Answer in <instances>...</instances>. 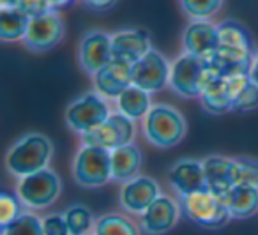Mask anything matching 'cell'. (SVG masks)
I'll return each instance as SVG.
<instances>
[{
  "instance_id": "obj_1",
  "label": "cell",
  "mask_w": 258,
  "mask_h": 235,
  "mask_svg": "<svg viewBox=\"0 0 258 235\" xmlns=\"http://www.w3.org/2000/svg\"><path fill=\"white\" fill-rule=\"evenodd\" d=\"M53 157V142L43 133H27L6 154V168L13 177H27L44 170Z\"/></svg>"
},
{
  "instance_id": "obj_2",
  "label": "cell",
  "mask_w": 258,
  "mask_h": 235,
  "mask_svg": "<svg viewBox=\"0 0 258 235\" xmlns=\"http://www.w3.org/2000/svg\"><path fill=\"white\" fill-rule=\"evenodd\" d=\"M186 131L187 124L184 115L166 103L152 104L151 111L144 119L145 140L158 149L177 147L184 140Z\"/></svg>"
},
{
  "instance_id": "obj_3",
  "label": "cell",
  "mask_w": 258,
  "mask_h": 235,
  "mask_svg": "<svg viewBox=\"0 0 258 235\" xmlns=\"http://www.w3.org/2000/svg\"><path fill=\"white\" fill-rule=\"evenodd\" d=\"M73 179L78 186L96 189L111 181V152L94 145H85L73 159Z\"/></svg>"
},
{
  "instance_id": "obj_4",
  "label": "cell",
  "mask_w": 258,
  "mask_h": 235,
  "mask_svg": "<svg viewBox=\"0 0 258 235\" xmlns=\"http://www.w3.org/2000/svg\"><path fill=\"white\" fill-rule=\"evenodd\" d=\"M209 78V62L184 51L172 61L168 87L184 99H200Z\"/></svg>"
},
{
  "instance_id": "obj_5",
  "label": "cell",
  "mask_w": 258,
  "mask_h": 235,
  "mask_svg": "<svg viewBox=\"0 0 258 235\" xmlns=\"http://www.w3.org/2000/svg\"><path fill=\"white\" fill-rule=\"evenodd\" d=\"M182 214L187 221L209 230H221L232 219V214L226 209L225 202L219 196L212 195L209 189L193 193L179 198Z\"/></svg>"
},
{
  "instance_id": "obj_6",
  "label": "cell",
  "mask_w": 258,
  "mask_h": 235,
  "mask_svg": "<svg viewBox=\"0 0 258 235\" xmlns=\"http://www.w3.org/2000/svg\"><path fill=\"white\" fill-rule=\"evenodd\" d=\"M110 113L111 110L106 97H103L96 90H90V92L82 94L68 104L66 124L73 133L83 136L103 124L110 117Z\"/></svg>"
},
{
  "instance_id": "obj_7",
  "label": "cell",
  "mask_w": 258,
  "mask_h": 235,
  "mask_svg": "<svg viewBox=\"0 0 258 235\" xmlns=\"http://www.w3.org/2000/svg\"><path fill=\"white\" fill-rule=\"evenodd\" d=\"M60 177L50 168H44L20 179L16 186V195L27 209L43 210L57 202V198L60 196Z\"/></svg>"
},
{
  "instance_id": "obj_8",
  "label": "cell",
  "mask_w": 258,
  "mask_h": 235,
  "mask_svg": "<svg viewBox=\"0 0 258 235\" xmlns=\"http://www.w3.org/2000/svg\"><path fill=\"white\" fill-rule=\"evenodd\" d=\"M135 136H137V124L133 119L125 117L120 111H111L103 124L80 138L85 145L101 147L111 152L118 147L135 143Z\"/></svg>"
},
{
  "instance_id": "obj_9",
  "label": "cell",
  "mask_w": 258,
  "mask_h": 235,
  "mask_svg": "<svg viewBox=\"0 0 258 235\" xmlns=\"http://www.w3.org/2000/svg\"><path fill=\"white\" fill-rule=\"evenodd\" d=\"M247 82H249V75L223 78V76H214L209 71L207 83L200 96L204 110L211 115H225L226 111H232L235 96Z\"/></svg>"
},
{
  "instance_id": "obj_10",
  "label": "cell",
  "mask_w": 258,
  "mask_h": 235,
  "mask_svg": "<svg viewBox=\"0 0 258 235\" xmlns=\"http://www.w3.org/2000/svg\"><path fill=\"white\" fill-rule=\"evenodd\" d=\"M170 69L172 62L156 48H152L145 57L133 64L131 76H133V85L147 90V92H159L170 82Z\"/></svg>"
},
{
  "instance_id": "obj_11",
  "label": "cell",
  "mask_w": 258,
  "mask_h": 235,
  "mask_svg": "<svg viewBox=\"0 0 258 235\" xmlns=\"http://www.w3.org/2000/svg\"><path fill=\"white\" fill-rule=\"evenodd\" d=\"M182 48L186 53L211 61L221 46L219 29L211 20H189L182 30Z\"/></svg>"
},
{
  "instance_id": "obj_12",
  "label": "cell",
  "mask_w": 258,
  "mask_h": 235,
  "mask_svg": "<svg viewBox=\"0 0 258 235\" xmlns=\"http://www.w3.org/2000/svg\"><path fill=\"white\" fill-rule=\"evenodd\" d=\"M64 20L60 18V15L57 11H50L46 15L30 20V25L25 34L23 44L29 50L43 53V51H50L51 48L57 46L64 39Z\"/></svg>"
},
{
  "instance_id": "obj_13",
  "label": "cell",
  "mask_w": 258,
  "mask_h": 235,
  "mask_svg": "<svg viewBox=\"0 0 258 235\" xmlns=\"http://www.w3.org/2000/svg\"><path fill=\"white\" fill-rule=\"evenodd\" d=\"M113 58L111 51V34L104 30H89L80 39L78 44V62L80 68L87 75L94 76L99 69H103Z\"/></svg>"
},
{
  "instance_id": "obj_14",
  "label": "cell",
  "mask_w": 258,
  "mask_h": 235,
  "mask_svg": "<svg viewBox=\"0 0 258 235\" xmlns=\"http://www.w3.org/2000/svg\"><path fill=\"white\" fill-rule=\"evenodd\" d=\"M166 181H168L170 188L173 189V193L179 198L204 191V189H207L204 161L193 159V157H182V159L175 161L168 168Z\"/></svg>"
},
{
  "instance_id": "obj_15",
  "label": "cell",
  "mask_w": 258,
  "mask_h": 235,
  "mask_svg": "<svg viewBox=\"0 0 258 235\" xmlns=\"http://www.w3.org/2000/svg\"><path fill=\"white\" fill-rule=\"evenodd\" d=\"M158 196H161V188L158 182L149 175H137L120 186L118 203L127 214L142 216Z\"/></svg>"
},
{
  "instance_id": "obj_16",
  "label": "cell",
  "mask_w": 258,
  "mask_h": 235,
  "mask_svg": "<svg viewBox=\"0 0 258 235\" xmlns=\"http://www.w3.org/2000/svg\"><path fill=\"white\" fill-rule=\"evenodd\" d=\"M180 216V202L173 200L172 196L161 195L140 216V228L145 235H165L179 223Z\"/></svg>"
},
{
  "instance_id": "obj_17",
  "label": "cell",
  "mask_w": 258,
  "mask_h": 235,
  "mask_svg": "<svg viewBox=\"0 0 258 235\" xmlns=\"http://www.w3.org/2000/svg\"><path fill=\"white\" fill-rule=\"evenodd\" d=\"M202 161H204L205 179H207V189L223 200L233 186L239 184L237 157L212 154V156L204 157Z\"/></svg>"
},
{
  "instance_id": "obj_18",
  "label": "cell",
  "mask_w": 258,
  "mask_h": 235,
  "mask_svg": "<svg viewBox=\"0 0 258 235\" xmlns=\"http://www.w3.org/2000/svg\"><path fill=\"white\" fill-rule=\"evenodd\" d=\"M152 50L151 36L145 29H122L111 34L113 58L133 66Z\"/></svg>"
},
{
  "instance_id": "obj_19",
  "label": "cell",
  "mask_w": 258,
  "mask_h": 235,
  "mask_svg": "<svg viewBox=\"0 0 258 235\" xmlns=\"http://www.w3.org/2000/svg\"><path fill=\"white\" fill-rule=\"evenodd\" d=\"M131 69H133V66L127 62L111 58L103 69H99L92 76L94 90L106 99H117L127 87L133 85Z\"/></svg>"
},
{
  "instance_id": "obj_20",
  "label": "cell",
  "mask_w": 258,
  "mask_h": 235,
  "mask_svg": "<svg viewBox=\"0 0 258 235\" xmlns=\"http://www.w3.org/2000/svg\"><path fill=\"white\" fill-rule=\"evenodd\" d=\"M142 164H144V154L137 143H129L111 150V181L122 184L131 181L140 175Z\"/></svg>"
},
{
  "instance_id": "obj_21",
  "label": "cell",
  "mask_w": 258,
  "mask_h": 235,
  "mask_svg": "<svg viewBox=\"0 0 258 235\" xmlns=\"http://www.w3.org/2000/svg\"><path fill=\"white\" fill-rule=\"evenodd\" d=\"M232 219H247L258 212V188L251 184H237L223 198Z\"/></svg>"
},
{
  "instance_id": "obj_22",
  "label": "cell",
  "mask_w": 258,
  "mask_h": 235,
  "mask_svg": "<svg viewBox=\"0 0 258 235\" xmlns=\"http://www.w3.org/2000/svg\"><path fill=\"white\" fill-rule=\"evenodd\" d=\"M115 104H117V111L124 113L125 117L133 119L135 122L144 121L152 108L151 92L137 85H131L115 99Z\"/></svg>"
},
{
  "instance_id": "obj_23",
  "label": "cell",
  "mask_w": 258,
  "mask_h": 235,
  "mask_svg": "<svg viewBox=\"0 0 258 235\" xmlns=\"http://www.w3.org/2000/svg\"><path fill=\"white\" fill-rule=\"evenodd\" d=\"M30 16L20 8H0V39L6 43L23 41L30 25Z\"/></svg>"
},
{
  "instance_id": "obj_24",
  "label": "cell",
  "mask_w": 258,
  "mask_h": 235,
  "mask_svg": "<svg viewBox=\"0 0 258 235\" xmlns=\"http://www.w3.org/2000/svg\"><path fill=\"white\" fill-rule=\"evenodd\" d=\"M218 29L223 46L254 51L253 37H251L249 30L237 20H223L221 23H218Z\"/></svg>"
},
{
  "instance_id": "obj_25",
  "label": "cell",
  "mask_w": 258,
  "mask_h": 235,
  "mask_svg": "<svg viewBox=\"0 0 258 235\" xmlns=\"http://www.w3.org/2000/svg\"><path fill=\"white\" fill-rule=\"evenodd\" d=\"M94 235H140V228L122 214H104L97 217Z\"/></svg>"
},
{
  "instance_id": "obj_26",
  "label": "cell",
  "mask_w": 258,
  "mask_h": 235,
  "mask_svg": "<svg viewBox=\"0 0 258 235\" xmlns=\"http://www.w3.org/2000/svg\"><path fill=\"white\" fill-rule=\"evenodd\" d=\"M64 217L68 221V226L71 235H87L90 230H94L96 221H94V214L89 207L82 205V203H75L69 205L64 210Z\"/></svg>"
},
{
  "instance_id": "obj_27",
  "label": "cell",
  "mask_w": 258,
  "mask_h": 235,
  "mask_svg": "<svg viewBox=\"0 0 258 235\" xmlns=\"http://www.w3.org/2000/svg\"><path fill=\"white\" fill-rule=\"evenodd\" d=\"M179 4L189 20H211L219 13L223 0H179Z\"/></svg>"
},
{
  "instance_id": "obj_28",
  "label": "cell",
  "mask_w": 258,
  "mask_h": 235,
  "mask_svg": "<svg viewBox=\"0 0 258 235\" xmlns=\"http://www.w3.org/2000/svg\"><path fill=\"white\" fill-rule=\"evenodd\" d=\"M2 235H44L43 219L32 212H23L15 223L2 230Z\"/></svg>"
},
{
  "instance_id": "obj_29",
  "label": "cell",
  "mask_w": 258,
  "mask_h": 235,
  "mask_svg": "<svg viewBox=\"0 0 258 235\" xmlns=\"http://www.w3.org/2000/svg\"><path fill=\"white\" fill-rule=\"evenodd\" d=\"M23 207L25 205L18 198V195H11V193H2L0 195V226H2V230L8 228L11 223H15L22 216Z\"/></svg>"
},
{
  "instance_id": "obj_30",
  "label": "cell",
  "mask_w": 258,
  "mask_h": 235,
  "mask_svg": "<svg viewBox=\"0 0 258 235\" xmlns=\"http://www.w3.org/2000/svg\"><path fill=\"white\" fill-rule=\"evenodd\" d=\"M258 108V85L254 82H249L239 90V94L235 96V101H233V110L235 111H253Z\"/></svg>"
},
{
  "instance_id": "obj_31",
  "label": "cell",
  "mask_w": 258,
  "mask_h": 235,
  "mask_svg": "<svg viewBox=\"0 0 258 235\" xmlns=\"http://www.w3.org/2000/svg\"><path fill=\"white\" fill-rule=\"evenodd\" d=\"M239 184H251L258 188V161L251 157H237Z\"/></svg>"
},
{
  "instance_id": "obj_32",
  "label": "cell",
  "mask_w": 258,
  "mask_h": 235,
  "mask_svg": "<svg viewBox=\"0 0 258 235\" xmlns=\"http://www.w3.org/2000/svg\"><path fill=\"white\" fill-rule=\"evenodd\" d=\"M43 230L44 235H71L64 214L58 212L48 214L43 217Z\"/></svg>"
},
{
  "instance_id": "obj_33",
  "label": "cell",
  "mask_w": 258,
  "mask_h": 235,
  "mask_svg": "<svg viewBox=\"0 0 258 235\" xmlns=\"http://www.w3.org/2000/svg\"><path fill=\"white\" fill-rule=\"evenodd\" d=\"M16 8H20L30 18H37V16H43L46 13L53 11L50 6V0H18Z\"/></svg>"
},
{
  "instance_id": "obj_34",
  "label": "cell",
  "mask_w": 258,
  "mask_h": 235,
  "mask_svg": "<svg viewBox=\"0 0 258 235\" xmlns=\"http://www.w3.org/2000/svg\"><path fill=\"white\" fill-rule=\"evenodd\" d=\"M82 2L85 4V8L90 9V11L104 13V11H110L118 0H82Z\"/></svg>"
},
{
  "instance_id": "obj_35",
  "label": "cell",
  "mask_w": 258,
  "mask_h": 235,
  "mask_svg": "<svg viewBox=\"0 0 258 235\" xmlns=\"http://www.w3.org/2000/svg\"><path fill=\"white\" fill-rule=\"evenodd\" d=\"M249 78H251V82H254L258 85V48L254 50V55H253V64H251Z\"/></svg>"
},
{
  "instance_id": "obj_36",
  "label": "cell",
  "mask_w": 258,
  "mask_h": 235,
  "mask_svg": "<svg viewBox=\"0 0 258 235\" xmlns=\"http://www.w3.org/2000/svg\"><path fill=\"white\" fill-rule=\"evenodd\" d=\"M76 0H50V6H51V9L53 11H60V9H66V8H69L71 4H75Z\"/></svg>"
},
{
  "instance_id": "obj_37",
  "label": "cell",
  "mask_w": 258,
  "mask_h": 235,
  "mask_svg": "<svg viewBox=\"0 0 258 235\" xmlns=\"http://www.w3.org/2000/svg\"><path fill=\"white\" fill-rule=\"evenodd\" d=\"M18 4V0H0V6L2 8H13V6Z\"/></svg>"
}]
</instances>
